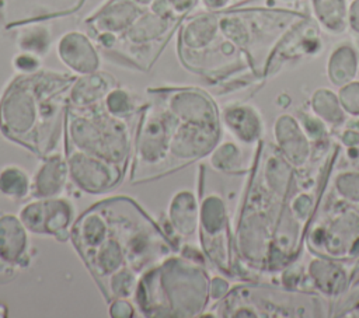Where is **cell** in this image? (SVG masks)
<instances>
[{"mask_svg":"<svg viewBox=\"0 0 359 318\" xmlns=\"http://www.w3.org/2000/svg\"><path fill=\"white\" fill-rule=\"evenodd\" d=\"M126 120L109 113L104 99L84 108L67 106L66 150L83 153L126 171L130 155Z\"/></svg>","mask_w":359,"mask_h":318,"instance_id":"cell-6","label":"cell"},{"mask_svg":"<svg viewBox=\"0 0 359 318\" xmlns=\"http://www.w3.org/2000/svg\"><path fill=\"white\" fill-rule=\"evenodd\" d=\"M69 178V168L66 157L62 153H55L43 157L42 164L36 168L31 178L32 199L57 198L65 191Z\"/></svg>","mask_w":359,"mask_h":318,"instance_id":"cell-11","label":"cell"},{"mask_svg":"<svg viewBox=\"0 0 359 318\" xmlns=\"http://www.w3.org/2000/svg\"><path fill=\"white\" fill-rule=\"evenodd\" d=\"M86 0H0V24L6 29L65 17L81 8Z\"/></svg>","mask_w":359,"mask_h":318,"instance_id":"cell-9","label":"cell"},{"mask_svg":"<svg viewBox=\"0 0 359 318\" xmlns=\"http://www.w3.org/2000/svg\"><path fill=\"white\" fill-rule=\"evenodd\" d=\"M104 105L107 111L118 118L129 119L135 113H140L143 109L142 105H139L137 99L125 88L115 85L104 98Z\"/></svg>","mask_w":359,"mask_h":318,"instance_id":"cell-17","label":"cell"},{"mask_svg":"<svg viewBox=\"0 0 359 318\" xmlns=\"http://www.w3.org/2000/svg\"><path fill=\"white\" fill-rule=\"evenodd\" d=\"M74 206L62 196L48 199H32L20 210V220L34 234L53 235L59 241L70 237V226Z\"/></svg>","mask_w":359,"mask_h":318,"instance_id":"cell-7","label":"cell"},{"mask_svg":"<svg viewBox=\"0 0 359 318\" xmlns=\"http://www.w3.org/2000/svg\"><path fill=\"white\" fill-rule=\"evenodd\" d=\"M355 73V53L349 46H341L331 55L330 74L334 83L349 80Z\"/></svg>","mask_w":359,"mask_h":318,"instance_id":"cell-19","label":"cell"},{"mask_svg":"<svg viewBox=\"0 0 359 318\" xmlns=\"http://www.w3.org/2000/svg\"><path fill=\"white\" fill-rule=\"evenodd\" d=\"M60 62L69 67L73 74L84 76L100 69V55L94 41L84 32L69 31L56 46Z\"/></svg>","mask_w":359,"mask_h":318,"instance_id":"cell-10","label":"cell"},{"mask_svg":"<svg viewBox=\"0 0 359 318\" xmlns=\"http://www.w3.org/2000/svg\"><path fill=\"white\" fill-rule=\"evenodd\" d=\"M196 265L170 255L139 280L136 303L144 315L191 317L205 304L206 280Z\"/></svg>","mask_w":359,"mask_h":318,"instance_id":"cell-5","label":"cell"},{"mask_svg":"<svg viewBox=\"0 0 359 318\" xmlns=\"http://www.w3.org/2000/svg\"><path fill=\"white\" fill-rule=\"evenodd\" d=\"M76 77L42 69L14 77L0 99L1 133L42 158L57 153Z\"/></svg>","mask_w":359,"mask_h":318,"instance_id":"cell-4","label":"cell"},{"mask_svg":"<svg viewBox=\"0 0 359 318\" xmlns=\"http://www.w3.org/2000/svg\"><path fill=\"white\" fill-rule=\"evenodd\" d=\"M109 314L114 318H129L135 315V308L126 298H116L109 307Z\"/></svg>","mask_w":359,"mask_h":318,"instance_id":"cell-21","label":"cell"},{"mask_svg":"<svg viewBox=\"0 0 359 318\" xmlns=\"http://www.w3.org/2000/svg\"><path fill=\"white\" fill-rule=\"evenodd\" d=\"M198 0H108L87 17L88 36L109 57L147 70Z\"/></svg>","mask_w":359,"mask_h":318,"instance_id":"cell-3","label":"cell"},{"mask_svg":"<svg viewBox=\"0 0 359 318\" xmlns=\"http://www.w3.org/2000/svg\"><path fill=\"white\" fill-rule=\"evenodd\" d=\"M116 85L114 77L105 71H94L84 76H77L70 92L69 106L84 108L97 104Z\"/></svg>","mask_w":359,"mask_h":318,"instance_id":"cell-13","label":"cell"},{"mask_svg":"<svg viewBox=\"0 0 359 318\" xmlns=\"http://www.w3.org/2000/svg\"><path fill=\"white\" fill-rule=\"evenodd\" d=\"M229 0H202L203 6L209 10H217V8H222Z\"/></svg>","mask_w":359,"mask_h":318,"instance_id":"cell-23","label":"cell"},{"mask_svg":"<svg viewBox=\"0 0 359 318\" xmlns=\"http://www.w3.org/2000/svg\"><path fill=\"white\" fill-rule=\"evenodd\" d=\"M349 18H351V25L359 31V0H355L351 4V10H349Z\"/></svg>","mask_w":359,"mask_h":318,"instance_id":"cell-22","label":"cell"},{"mask_svg":"<svg viewBox=\"0 0 359 318\" xmlns=\"http://www.w3.org/2000/svg\"><path fill=\"white\" fill-rule=\"evenodd\" d=\"M13 66L20 74H31L38 70H41V56L29 53V52H21L14 56Z\"/></svg>","mask_w":359,"mask_h":318,"instance_id":"cell-20","label":"cell"},{"mask_svg":"<svg viewBox=\"0 0 359 318\" xmlns=\"http://www.w3.org/2000/svg\"><path fill=\"white\" fill-rule=\"evenodd\" d=\"M318 20L330 29H341L345 24V0H313Z\"/></svg>","mask_w":359,"mask_h":318,"instance_id":"cell-18","label":"cell"},{"mask_svg":"<svg viewBox=\"0 0 359 318\" xmlns=\"http://www.w3.org/2000/svg\"><path fill=\"white\" fill-rule=\"evenodd\" d=\"M168 219L174 237H191L198 226V205L188 191L177 192L168 206Z\"/></svg>","mask_w":359,"mask_h":318,"instance_id":"cell-14","label":"cell"},{"mask_svg":"<svg viewBox=\"0 0 359 318\" xmlns=\"http://www.w3.org/2000/svg\"><path fill=\"white\" fill-rule=\"evenodd\" d=\"M151 101L139 113L132 181L158 178L205 155L217 137L212 99L192 87L149 91Z\"/></svg>","mask_w":359,"mask_h":318,"instance_id":"cell-2","label":"cell"},{"mask_svg":"<svg viewBox=\"0 0 359 318\" xmlns=\"http://www.w3.org/2000/svg\"><path fill=\"white\" fill-rule=\"evenodd\" d=\"M28 230L13 214L0 217V261L8 266H24L28 262Z\"/></svg>","mask_w":359,"mask_h":318,"instance_id":"cell-12","label":"cell"},{"mask_svg":"<svg viewBox=\"0 0 359 318\" xmlns=\"http://www.w3.org/2000/svg\"><path fill=\"white\" fill-rule=\"evenodd\" d=\"M31 178L18 165H6L0 170V195L10 200H21L29 196Z\"/></svg>","mask_w":359,"mask_h":318,"instance_id":"cell-15","label":"cell"},{"mask_svg":"<svg viewBox=\"0 0 359 318\" xmlns=\"http://www.w3.org/2000/svg\"><path fill=\"white\" fill-rule=\"evenodd\" d=\"M65 157L72 184L87 193H105L119 185L126 174V171L116 165L79 151L66 150Z\"/></svg>","mask_w":359,"mask_h":318,"instance_id":"cell-8","label":"cell"},{"mask_svg":"<svg viewBox=\"0 0 359 318\" xmlns=\"http://www.w3.org/2000/svg\"><path fill=\"white\" fill-rule=\"evenodd\" d=\"M70 238L109 301L135 294L140 277L175 251L143 209L123 196L90 207L72 226Z\"/></svg>","mask_w":359,"mask_h":318,"instance_id":"cell-1","label":"cell"},{"mask_svg":"<svg viewBox=\"0 0 359 318\" xmlns=\"http://www.w3.org/2000/svg\"><path fill=\"white\" fill-rule=\"evenodd\" d=\"M22 31L17 35V45L21 52H29L43 56L50 46L52 35L49 29L41 22H34L21 27Z\"/></svg>","mask_w":359,"mask_h":318,"instance_id":"cell-16","label":"cell"}]
</instances>
